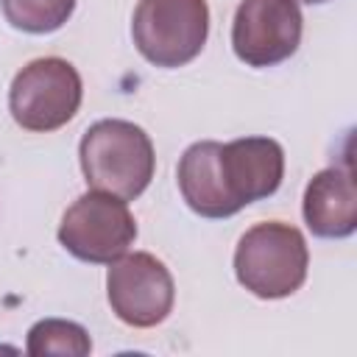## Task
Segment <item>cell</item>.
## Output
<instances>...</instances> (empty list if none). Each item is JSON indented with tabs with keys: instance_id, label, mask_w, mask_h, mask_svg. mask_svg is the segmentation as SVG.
Wrapping results in <instances>:
<instances>
[{
	"instance_id": "obj_3",
	"label": "cell",
	"mask_w": 357,
	"mask_h": 357,
	"mask_svg": "<svg viewBox=\"0 0 357 357\" xmlns=\"http://www.w3.org/2000/svg\"><path fill=\"white\" fill-rule=\"evenodd\" d=\"M131 36L145 61L153 67H184L206 45V0H139L131 20Z\"/></svg>"
},
{
	"instance_id": "obj_9",
	"label": "cell",
	"mask_w": 357,
	"mask_h": 357,
	"mask_svg": "<svg viewBox=\"0 0 357 357\" xmlns=\"http://www.w3.org/2000/svg\"><path fill=\"white\" fill-rule=\"evenodd\" d=\"M304 223L315 237L343 240L357 229V187L349 167L318 170L304 190Z\"/></svg>"
},
{
	"instance_id": "obj_7",
	"label": "cell",
	"mask_w": 357,
	"mask_h": 357,
	"mask_svg": "<svg viewBox=\"0 0 357 357\" xmlns=\"http://www.w3.org/2000/svg\"><path fill=\"white\" fill-rule=\"evenodd\" d=\"M304 17L296 0H240L231 20V47L248 67H273L301 42Z\"/></svg>"
},
{
	"instance_id": "obj_10",
	"label": "cell",
	"mask_w": 357,
	"mask_h": 357,
	"mask_svg": "<svg viewBox=\"0 0 357 357\" xmlns=\"http://www.w3.org/2000/svg\"><path fill=\"white\" fill-rule=\"evenodd\" d=\"M178 190L187 206L201 218H231L240 209L226 192L220 173V142L204 139L192 142L178 159Z\"/></svg>"
},
{
	"instance_id": "obj_8",
	"label": "cell",
	"mask_w": 357,
	"mask_h": 357,
	"mask_svg": "<svg viewBox=\"0 0 357 357\" xmlns=\"http://www.w3.org/2000/svg\"><path fill=\"white\" fill-rule=\"evenodd\" d=\"M220 173L237 209L273 195L284 176V151L271 137H240L220 142Z\"/></svg>"
},
{
	"instance_id": "obj_13",
	"label": "cell",
	"mask_w": 357,
	"mask_h": 357,
	"mask_svg": "<svg viewBox=\"0 0 357 357\" xmlns=\"http://www.w3.org/2000/svg\"><path fill=\"white\" fill-rule=\"evenodd\" d=\"M296 3H310V6H315V3H326V0H296Z\"/></svg>"
},
{
	"instance_id": "obj_4",
	"label": "cell",
	"mask_w": 357,
	"mask_h": 357,
	"mask_svg": "<svg viewBox=\"0 0 357 357\" xmlns=\"http://www.w3.org/2000/svg\"><path fill=\"white\" fill-rule=\"evenodd\" d=\"M84 98L78 70L59 56L28 61L11 81L8 112L25 131H56L67 126Z\"/></svg>"
},
{
	"instance_id": "obj_5",
	"label": "cell",
	"mask_w": 357,
	"mask_h": 357,
	"mask_svg": "<svg viewBox=\"0 0 357 357\" xmlns=\"http://www.w3.org/2000/svg\"><path fill=\"white\" fill-rule=\"evenodd\" d=\"M134 240L137 220L128 209V201L98 190L78 195L59 223V243L75 259L92 265L114 262Z\"/></svg>"
},
{
	"instance_id": "obj_12",
	"label": "cell",
	"mask_w": 357,
	"mask_h": 357,
	"mask_svg": "<svg viewBox=\"0 0 357 357\" xmlns=\"http://www.w3.org/2000/svg\"><path fill=\"white\" fill-rule=\"evenodd\" d=\"M11 28L25 33H53L75 11V0H0Z\"/></svg>"
},
{
	"instance_id": "obj_2",
	"label": "cell",
	"mask_w": 357,
	"mask_h": 357,
	"mask_svg": "<svg viewBox=\"0 0 357 357\" xmlns=\"http://www.w3.org/2000/svg\"><path fill=\"white\" fill-rule=\"evenodd\" d=\"M304 234L282 220L251 226L234 248V276L257 298H284L307 279Z\"/></svg>"
},
{
	"instance_id": "obj_6",
	"label": "cell",
	"mask_w": 357,
	"mask_h": 357,
	"mask_svg": "<svg viewBox=\"0 0 357 357\" xmlns=\"http://www.w3.org/2000/svg\"><path fill=\"white\" fill-rule=\"evenodd\" d=\"M106 296L112 312L123 324L134 329H151L170 315L176 287L162 259L148 251H134L109 262Z\"/></svg>"
},
{
	"instance_id": "obj_1",
	"label": "cell",
	"mask_w": 357,
	"mask_h": 357,
	"mask_svg": "<svg viewBox=\"0 0 357 357\" xmlns=\"http://www.w3.org/2000/svg\"><path fill=\"white\" fill-rule=\"evenodd\" d=\"M84 178L92 190L117 195L123 201L139 198L156 167L151 137L128 120H98L92 123L78 145Z\"/></svg>"
},
{
	"instance_id": "obj_11",
	"label": "cell",
	"mask_w": 357,
	"mask_h": 357,
	"mask_svg": "<svg viewBox=\"0 0 357 357\" xmlns=\"http://www.w3.org/2000/svg\"><path fill=\"white\" fill-rule=\"evenodd\" d=\"M28 354H70V357H84L92 351V340L86 329L75 321L64 318H42L28 329L25 340Z\"/></svg>"
}]
</instances>
